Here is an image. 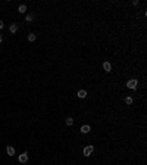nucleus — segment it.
Instances as JSON below:
<instances>
[{
  "instance_id": "6e6552de",
  "label": "nucleus",
  "mask_w": 147,
  "mask_h": 165,
  "mask_svg": "<svg viewBox=\"0 0 147 165\" xmlns=\"http://www.w3.org/2000/svg\"><path fill=\"white\" fill-rule=\"evenodd\" d=\"M85 96H87V91H85V90H80V91H78V97H80V99H84Z\"/></svg>"
},
{
  "instance_id": "ddd939ff",
  "label": "nucleus",
  "mask_w": 147,
  "mask_h": 165,
  "mask_svg": "<svg viewBox=\"0 0 147 165\" xmlns=\"http://www.w3.org/2000/svg\"><path fill=\"white\" fill-rule=\"evenodd\" d=\"M125 103H127V105H131V103H132V97H125Z\"/></svg>"
},
{
  "instance_id": "423d86ee",
  "label": "nucleus",
  "mask_w": 147,
  "mask_h": 165,
  "mask_svg": "<svg viewBox=\"0 0 147 165\" xmlns=\"http://www.w3.org/2000/svg\"><path fill=\"white\" fill-rule=\"evenodd\" d=\"M90 130H91V127H90V125H82V127H81V133L87 134V133L90 131Z\"/></svg>"
},
{
  "instance_id": "f257e3e1",
  "label": "nucleus",
  "mask_w": 147,
  "mask_h": 165,
  "mask_svg": "<svg viewBox=\"0 0 147 165\" xmlns=\"http://www.w3.org/2000/svg\"><path fill=\"white\" fill-rule=\"evenodd\" d=\"M137 85H138V81H137V80H129V81L127 83V87H128V89H132V90L137 89Z\"/></svg>"
},
{
  "instance_id": "4468645a",
  "label": "nucleus",
  "mask_w": 147,
  "mask_h": 165,
  "mask_svg": "<svg viewBox=\"0 0 147 165\" xmlns=\"http://www.w3.org/2000/svg\"><path fill=\"white\" fill-rule=\"evenodd\" d=\"M3 27H5V22H3V21H0V30H2Z\"/></svg>"
},
{
  "instance_id": "2eb2a0df",
  "label": "nucleus",
  "mask_w": 147,
  "mask_h": 165,
  "mask_svg": "<svg viewBox=\"0 0 147 165\" xmlns=\"http://www.w3.org/2000/svg\"><path fill=\"white\" fill-rule=\"evenodd\" d=\"M2 40H3V37H2V36H0V43H2Z\"/></svg>"
},
{
  "instance_id": "9b49d317",
  "label": "nucleus",
  "mask_w": 147,
  "mask_h": 165,
  "mask_svg": "<svg viewBox=\"0 0 147 165\" xmlns=\"http://www.w3.org/2000/svg\"><path fill=\"white\" fill-rule=\"evenodd\" d=\"M34 18H35V15H34V13H28V15H27V21H28V22L32 21Z\"/></svg>"
},
{
  "instance_id": "1a4fd4ad",
  "label": "nucleus",
  "mask_w": 147,
  "mask_h": 165,
  "mask_svg": "<svg viewBox=\"0 0 147 165\" xmlns=\"http://www.w3.org/2000/svg\"><path fill=\"white\" fill-rule=\"evenodd\" d=\"M18 12H21V13H25V12H27V6H25V5H21V6L18 7Z\"/></svg>"
},
{
  "instance_id": "20e7f679",
  "label": "nucleus",
  "mask_w": 147,
  "mask_h": 165,
  "mask_svg": "<svg viewBox=\"0 0 147 165\" xmlns=\"http://www.w3.org/2000/svg\"><path fill=\"white\" fill-rule=\"evenodd\" d=\"M103 69H105L106 72H110L112 71V65L109 62H105V64H103Z\"/></svg>"
},
{
  "instance_id": "f8f14e48",
  "label": "nucleus",
  "mask_w": 147,
  "mask_h": 165,
  "mask_svg": "<svg viewBox=\"0 0 147 165\" xmlns=\"http://www.w3.org/2000/svg\"><path fill=\"white\" fill-rule=\"evenodd\" d=\"M65 122H66V125H72L74 124V118H66Z\"/></svg>"
},
{
  "instance_id": "f03ea898",
  "label": "nucleus",
  "mask_w": 147,
  "mask_h": 165,
  "mask_svg": "<svg viewBox=\"0 0 147 165\" xmlns=\"http://www.w3.org/2000/svg\"><path fill=\"white\" fill-rule=\"evenodd\" d=\"M18 161H19L21 164H25V162L28 161V153H21L19 158H18Z\"/></svg>"
},
{
  "instance_id": "0eeeda50",
  "label": "nucleus",
  "mask_w": 147,
  "mask_h": 165,
  "mask_svg": "<svg viewBox=\"0 0 147 165\" xmlns=\"http://www.w3.org/2000/svg\"><path fill=\"white\" fill-rule=\"evenodd\" d=\"M9 30H10V32H16V31H18V25H16V24H12L10 25V27H9Z\"/></svg>"
},
{
  "instance_id": "9d476101",
  "label": "nucleus",
  "mask_w": 147,
  "mask_h": 165,
  "mask_svg": "<svg viewBox=\"0 0 147 165\" xmlns=\"http://www.w3.org/2000/svg\"><path fill=\"white\" fill-rule=\"evenodd\" d=\"M35 38H37V36H35L34 32H30V34H28V40H30V41H35Z\"/></svg>"
},
{
  "instance_id": "7ed1b4c3",
  "label": "nucleus",
  "mask_w": 147,
  "mask_h": 165,
  "mask_svg": "<svg viewBox=\"0 0 147 165\" xmlns=\"http://www.w3.org/2000/svg\"><path fill=\"white\" fill-rule=\"evenodd\" d=\"M93 150H94V147H93V146H87V147H84V155H85V156H90V155L93 153Z\"/></svg>"
},
{
  "instance_id": "39448f33",
  "label": "nucleus",
  "mask_w": 147,
  "mask_h": 165,
  "mask_svg": "<svg viewBox=\"0 0 147 165\" xmlns=\"http://www.w3.org/2000/svg\"><path fill=\"white\" fill-rule=\"evenodd\" d=\"M6 152H7V155H9V156H13V155H15V149H13L12 146H7V147H6Z\"/></svg>"
}]
</instances>
